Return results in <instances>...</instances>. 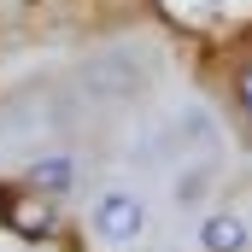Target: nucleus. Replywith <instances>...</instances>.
<instances>
[{
	"instance_id": "nucleus-1",
	"label": "nucleus",
	"mask_w": 252,
	"mask_h": 252,
	"mask_svg": "<svg viewBox=\"0 0 252 252\" xmlns=\"http://www.w3.org/2000/svg\"><path fill=\"white\" fill-rule=\"evenodd\" d=\"M82 100L94 106H124V100H141L153 82H158V47L153 41H112L100 47L94 59H82Z\"/></svg>"
},
{
	"instance_id": "nucleus-2",
	"label": "nucleus",
	"mask_w": 252,
	"mask_h": 252,
	"mask_svg": "<svg viewBox=\"0 0 252 252\" xmlns=\"http://www.w3.org/2000/svg\"><path fill=\"white\" fill-rule=\"evenodd\" d=\"M147 223H153V205H147V193L129 188V182H106L88 199V229L106 247H135L147 235Z\"/></svg>"
},
{
	"instance_id": "nucleus-3",
	"label": "nucleus",
	"mask_w": 252,
	"mask_h": 252,
	"mask_svg": "<svg viewBox=\"0 0 252 252\" xmlns=\"http://www.w3.org/2000/svg\"><path fill=\"white\" fill-rule=\"evenodd\" d=\"M53 129V100L47 94H6L0 100V164H18L24 153L47 147Z\"/></svg>"
},
{
	"instance_id": "nucleus-4",
	"label": "nucleus",
	"mask_w": 252,
	"mask_h": 252,
	"mask_svg": "<svg viewBox=\"0 0 252 252\" xmlns=\"http://www.w3.org/2000/svg\"><path fill=\"white\" fill-rule=\"evenodd\" d=\"M170 135H176V153L182 158H217L223 153V118L205 100H193V94L170 106Z\"/></svg>"
},
{
	"instance_id": "nucleus-5",
	"label": "nucleus",
	"mask_w": 252,
	"mask_h": 252,
	"mask_svg": "<svg viewBox=\"0 0 252 252\" xmlns=\"http://www.w3.org/2000/svg\"><path fill=\"white\" fill-rule=\"evenodd\" d=\"M182 153H176V135H170V118H153V124H141L129 135L124 147V164L129 170H141V176H153V170H170Z\"/></svg>"
},
{
	"instance_id": "nucleus-6",
	"label": "nucleus",
	"mask_w": 252,
	"mask_h": 252,
	"mask_svg": "<svg viewBox=\"0 0 252 252\" xmlns=\"http://www.w3.org/2000/svg\"><path fill=\"white\" fill-rule=\"evenodd\" d=\"M199 252H252V217L247 211H205L193 229Z\"/></svg>"
},
{
	"instance_id": "nucleus-7",
	"label": "nucleus",
	"mask_w": 252,
	"mask_h": 252,
	"mask_svg": "<svg viewBox=\"0 0 252 252\" xmlns=\"http://www.w3.org/2000/svg\"><path fill=\"white\" fill-rule=\"evenodd\" d=\"M211 188H217V158H188V170L170 176V205L176 211H205Z\"/></svg>"
},
{
	"instance_id": "nucleus-8",
	"label": "nucleus",
	"mask_w": 252,
	"mask_h": 252,
	"mask_svg": "<svg viewBox=\"0 0 252 252\" xmlns=\"http://www.w3.org/2000/svg\"><path fill=\"white\" fill-rule=\"evenodd\" d=\"M30 182L41 193H64V188H76V158L70 153H41V158H30Z\"/></svg>"
},
{
	"instance_id": "nucleus-9",
	"label": "nucleus",
	"mask_w": 252,
	"mask_h": 252,
	"mask_svg": "<svg viewBox=\"0 0 252 252\" xmlns=\"http://www.w3.org/2000/svg\"><path fill=\"white\" fill-rule=\"evenodd\" d=\"M247 106H252V76H247Z\"/></svg>"
}]
</instances>
